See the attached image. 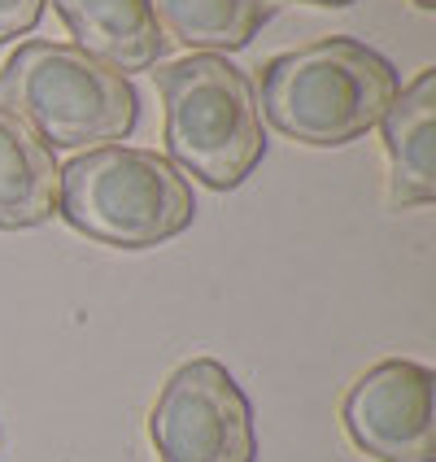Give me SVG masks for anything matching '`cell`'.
Masks as SVG:
<instances>
[{
	"label": "cell",
	"instance_id": "obj_13",
	"mask_svg": "<svg viewBox=\"0 0 436 462\" xmlns=\"http://www.w3.org/2000/svg\"><path fill=\"white\" fill-rule=\"evenodd\" d=\"M414 9H423V14H432V9H436V0H414Z\"/></svg>",
	"mask_w": 436,
	"mask_h": 462
},
{
	"label": "cell",
	"instance_id": "obj_4",
	"mask_svg": "<svg viewBox=\"0 0 436 462\" xmlns=\"http://www.w3.org/2000/svg\"><path fill=\"white\" fill-rule=\"evenodd\" d=\"M153 75L166 105L171 162L214 192L240 188L266 153L249 75L218 52H192Z\"/></svg>",
	"mask_w": 436,
	"mask_h": 462
},
{
	"label": "cell",
	"instance_id": "obj_6",
	"mask_svg": "<svg viewBox=\"0 0 436 462\" xmlns=\"http://www.w3.org/2000/svg\"><path fill=\"white\" fill-rule=\"evenodd\" d=\"M349 440L376 462H436V371L411 358L366 366L340 402Z\"/></svg>",
	"mask_w": 436,
	"mask_h": 462
},
{
	"label": "cell",
	"instance_id": "obj_11",
	"mask_svg": "<svg viewBox=\"0 0 436 462\" xmlns=\"http://www.w3.org/2000/svg\"><path fill=\"white\" fill-rule=\"evenodd\" d=\"M44 5L49 0H0V44H9L18 35H31L35 23L44 18Z\"/></svg>",
	"mask_w": 436,
	"mask_h": 462
},
{
	"label": "cell",
	"instance_id": "obj_1",
	"mask_svg": "<svg viewBox=\"0 0 436 462\" xmlns=\"http://www.w3.org/2000/svg\"><path fill=\"white\" fill-rule=\"evenodd\" d=\"M397 88L402 79L388 57L362 40L332 35L262 66L257 114H266V123L297 144L340 149L380 127Z\"/></svg>",
	"mask_w": 436,
	"mask_h": 462
},
{
	"label": "cell",
	"instance_id": "obj_9",
	"mask_svg": "<svg viewBox=\"0 0 436 462\" xmlns=\"http://www.w3.org/2000/svg\"><path fill=\"white\" fill-rule=\"evenodd\" d=\"M61 201V166L52 149L0 109V231H26L40 227L57 214Z\"/></svg>",
	"mask_w": 436,
	"mask_h": 462
},
{
	"label": "cell",
	"instance_id": "obj_5",
	"mask_svg": "<svg viewBox=\"0 0 436 462\" xmlns=\"http://www.w3.org/2000/svg\"><path fill=\"white\" fill-rule=\"evenodd\" d=\"M149 440L162 462H254V406L218 358H192L157 393Z\"/></svg>",
	"mask_w": 436,
	"mask_h": 462
},
{
	"label": "cell",
	"instance_id": "obj_2",
	"mask_svg": "<svg viewBox=\"0 0 436 462\" xmlns=\"http://www.w3.org/2000/svg\"><path fill=\"white\" fill-rule=\"evenodd\" d=\"M57 214L97 245L153 249L192 227L197 197L171 157L131 144H97L61 166Z\"/></svg>",
	"mask_w": 436,
	"mask_h": 462
},
{
	"label": "cell",
	"instance_id": "obj_7",
	"mask_svg": "<svg viewBox=\"0 0 436 462\" xmlns=\"http://www.w3.org/2000/svg\"><path fill=\"white\" fill-rule=\"evenodd\" d=\"M380 127L393 206L436 201V66H423L406 88H397Z\"/></svg>",
	"mask_w": 436,
	"mask_h": 462
},
{
	"label": "cell",
	"instance_id": "obj_8",
	"mask_svg": "<svg viewBox=\"0 0 436 462\" xmlns=\"http://www.w3.org/2000/svg\"><path fill=\"white\" fill-rule=\"evenodd\" d=\"M57 18L75 35V49L114 66L118 75L149 70L166 52L149 0H52Z\"/></svg>",
	"mask_w": 436,
	"mask_h": 462
},
{
	"label": "cell",
	"instance_id": "obj_12",
	"mask_svg": "<svg viewBox=\"0 0 436 462\" xmlns=\"http://www.w3.org/2000/svg\"><path fill=\"white\" fill-rule=\"evenodd\" d=\"M306 5H323V9H345V5H354V0H306Z\"/></svg>",
	"mask_w": 436,
	"mask_h": 462
},
{
	"label": "cell",
	"instance_id": "obj_3",
	"mask_svg": "<svg viewBox=\"0 0 436 462\" xmlns=\"http://www.w3.org/2000/svg\"><path fill=\"white\" fill-rule=\"evenodd\" d=\"M0 109L23 118L49 149H97L127 140L140 123V97L127 75L75 44L31 40L0 70Z\"/></svg>",
	"mask_w": 436,
	"mask_h": 462
},
{
	"label": "cell",
	"instance_id": "obj_10",
	"mask_svg": "<svg viewBox=\"0 0 436 462\" xmlns=\"http://www.w3.org/2000/svg\"><path fill=\"white\" fill-rule=\"evenodd\" d=\"M149 9L162 35L218 57L245 49L257 35V26L271 18L266 0H149Z\"/></svg>",
	"mask_w": 436,
	"mask_h": 462
}]
</instances>
